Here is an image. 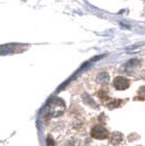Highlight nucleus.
<instances>
[{"label":"nucleus","mask_w":145,"mask_h":146,"mask_svg":"<svg viewBox=\"0 0 145 146\" xmlns=\"http://www.w3.org/2000/svg\"><path fill=\"white\" fill-rule=\"evenodd\" d=\"M92 136L94 139H97V140H104V139H107L108 137V131L106 129L102 127V125H96L92 129Z\"/></svg>","instance_id":"2"},{"label":"nucleus","mask_w":145,"mask_h":146,"mask_svg":"<svg viewBox=\"0 0 145 146\" xmlns=\"http://www.w3.org/2000/svg\"><path fill=\"white\" fill-rule=\"evenodd\" d=\"M97 82L100 84H106L109 82V74L107 72H102L97 75Z\"/></svg>","instance_id":"5"},{"label":"nucleus","mask_w":145,"mask_h":146,"mask_svg":"<svg viewBox=\"0 0 145 146\" xmlns=\"http://www.w3.org/2000/svg\"><path fill=\"white\" fill-rule=\"evenodd\" d=\"M122 140H123V136L119 132H115V133H112V135H111V144L112 145L120 144L121 142H122Z\"/></svg>","instance_id":"4"},{"label":"nucleus","mask_w":145,"mask_h":146,"mask_svg":"<svg viewBox=\"0 0 145 146\" xmlns=\"http://www.w3.org/2000/svg\"><path fill=\"white\" fill-rule=\"evenodd\" d=\"M98 95H99V97H100V98L107 97V96H106V92L104 93V91H100V92H99V93H98Z\"/></svg>","instance_id":"9"},{"label":"nucleus","mask_w":145,"mask_h":146,"mask_svg":"<svg viewBox=\"0 0 145 146\" xmlns=\"http://www.w3.org/2000/svg\"><path fill=\"white\" fill-rule=\"evenodd\" d=\"M129 81L128 79L123 78V76H117L115 80H114V86H115L117 90H127L129 87Z\"/></svg>","instance_id":"3"},{"label":"nucleus","mask_w":145,"mask_h":146,"mask_svg":"<svg viewBox=\"0 0 145 146\" xmlns=\"http://www.w3.org/2000/svg\"><path fill=\"white\" fill-rule=\"evenodd\" d=\"M46 142H47V146H55V142L50 135L47 136V141H46Z\"/></svg>","instance_id":"6"},{"label":"nucleus","mask_w":145,"mask_h":146,"mask_svg":"<svg viewBox=\"0 0 145 146\" xmlns=\"http://www.w3.org/2000/svg\"><path fill=\"white\" fill-rule=\"evenodd\" d=\"M66 108L63 100H61L60 98H53L45 108V112L49 113L51 117H58L63 112V110Z\"/></svg>","instance_id":"1"},{"label":"nucleus","mask_w":145,"mask_h":146,"mask_svg":"<svg viewBox=\"0 0 145 146\" xmlns=\"http://www.w3.org/2000/svg\"><path fill=\"white\" fill-rule=\"evenodd\" d=\"M84 99H85V102H86V103H90L93 107H95V103H94V100H93V99H92L88 95H87V98H86V96L84 95Z\"/></svg>","instance_id":"8"},{"label":"nucleus","mask_w":145,"mask_h":146,"mask_svg":"<svg viewBox=\"0 0 145 146\" xmlns=\"http://www.w3.org/2000/svg\"><path fill=\"white\" fill-rule=\"evenodd\" d=\"M119 104H121V100H115V102H112V103L109 104V108H114V107H118L119 106Z\"/></svg>","instance_id":"7"}]
</instances>
